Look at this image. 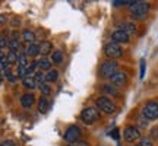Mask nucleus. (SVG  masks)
<instances>
[{
    "label": "nucleus",
    "mask_w": 158,
    "mask_h": 146,
    "mask_svg": "<svg viewBox=\"0 0 158 146\" xmlns=\"http://www.w3.org/2000/svg\"><path fill=\"white\" fill-rule=\"evenodd\" d=\"M129 7H130V16L133 19H145L149 9H151V5L148 2H136V0H133V3Z\"/></svg>",
    "instance_id": "1"
},
{
    "label": "nucleus",
    "mask_w": 158,
    "mask_h": 146,
    "mask_svg": "<svg viewBox=\"0 0 158 146\" xmlns=\"http://www.w3.org/2000/svg\"><path fill=\"white\" fill-rule=\"evenodd\" d=\"M116 72H118V63L114 62V60L104 62L101 66H100V70H98L100 76L104 79H110Z\"/></svg>",
    "instance_id": "2"
},
{
    "label": "nucleus",
    "mask_w": 158,
    "mask_h": 146,
    "mask_svg": "<svg viewBox=\"0 0 158 146\" xmlns=\"http://www.w3.org/2000/svg\"><path fill=\"white\" fill-rule=\"evenodd\" d=\"M81 120L84 121L85 124H94L100 120V112H98V108L94 107H86L82 110L81 112Z\"/></svg>",
    "instance_id": "3"
},
{
    "label": "nucleus",
    "mask_w": 158,
    "mask_h": 146,
    "mask_svg": "<svg viewBox=\"0 0 158 146\" xmlns=\"http://www.w3.org/2000/svg\"><path fill=\"white\" fill-rule=\"evenodd\" d=\"M97 108L100 110V111L106 112V114H113V112H116V110H117V107H116V104H114L110 98H107V96H100V98H97Z\"/></svg>",
    "instance_id": "4"
},
{
    "label": "nucleus",
    "mask_w": 158,
    "mask_h": 146,
    "mask_svg": "<svg viewBox=\"0 0 158 146\" xmlns=\"http://www.w3.org/2000/svg\"><path fill=\"white\" fill-rule=\"evenodd\" d=\"M142 116L148 121H152L158 118V102L157 101H148L142 108Z\"/></svg>",
    "instance_id": "5"
},
{
    "label": "nucleus",
    "mask_w": 158,
    "mask_h": 146,
    "mask_svg": "<svg viewBox=\"0 0 158 146\" xmlns=\"http://www.w3.org/2000/svg\"><path fill=\"white\" fill-rule=\"evenodd\" d=\"M102 51H104L106 57H108L110 60H116V59L123 56V48H122V45L116 44V43H108V44H106Z\"/></svg>",
    "instance_id": "6"
},
{
    "label": "nucleus",
    "mask_w": 158,
    "mask_h": 146,
    "mask_svg": "<svg viewBox=\"0 0 158 146\" xmlns=\"http://www.w3.org/2000/svg\"><path fill=\"white\" fill-rule=\"evenodd\" d=\"M81 135H82V130L79 129L78 126H69L66 132H64V135H63V139L68 142V143H72V142H76L81 139Z\"/></svg>",
    "instance_id": "7"
},
{
    "label": "nucleus",
    "mask_w": 158,
    "mask_h": 146,
    "mask_svg": "<svg viewBox=\"0 0 158 146\" xmlns=\"http://www.w3.org/2000/svg\"><path fill=\"white\" fill-rule=\"evenodd\" d=\"M123 137L126 142H132L138 140V139H141V129L139 127H136V126H127L123 132Z\"/></svg>",
    "instance_id": "8"
},
{
    "label": "nucleus",
    "mask_w": 158,
    "mask_h": 146,
    "mask_svg": "<svg viewBox=\"0 0 158 146\" xmlns=\"http://www.w3.org/2000/svg\"><path fill=\"white\" fill-rule=\"evenodd\" d=\"M110 82H111V85H114L116 88H122V86H126V83H127V75L123 72V70H118V72H116L110 78Z\"/></svg>",
    "instance_id": "9"
},
{
    "label": "nucleus",
    "mask_w": 158,
    "mask_h": 146,
    "mask_svg": "<svg viewBox=\"0 0 158 146\" xmlns=\"http://www.w3.org/2000/svg\"><path fill=\"white\" fill-rule=\"evenodd\" d=\"M130 37L124 31H122V29H116V31H113L111 32V43H116V44H126V43H129Z\"/></svg>",
    "instance_id": "10"
},
{
    "label": "nucleus",
    "mask_w": 158,
    "mask_h": 146,
    "mask_svg": "<svg viewBox=\"0 0 158 146\" xmlns=\"http://www.w3.org/2000/svg\"><path fill=\"white\" fill-rule=\"evenodd\" d=\"M35 104V95L34 94H23L21 96V105L23 108H31Z\"/></svg>",
    "instance_id": "11"
},
{
    "label": "nucleus",
    "mask_w": 158,
    "mask_h": 146,
    "mask_svg": "<svg viewBox=\"0 0 158 146\" xmlns=\"http://www.w3.org/2000/svg\"><path fill=\"white\" fill-rule=\"evenodd\" d=\"M101 89L104 94H107V95H111V96H118L120 95V91H118V88H116L114 85L108 83V85H102Z\"/></svg>",
    "instance_id": "12"
},
{
    "label": "nucleus",
    "mask_w": 158,
    "mask_h": 146,
    "mask_svg": "<svg viewBox=\"0 0 158 146\" xmlns=\"http://www.w3.org/2000/svg\"><path fill=\"white\" fill-rule=\"evenodd\" d=\"M25 54L29 57H37L38 54H41L40 53V45L38 44H28L27 45V50H25Z\"/></svg>",
    "instance_id": "13"
},
{
    "label": "nucleus",
    "mask_w": 158,
    "mask_h": 146,
    "mask_svg": "<svg viewBox=\"0 0 158 146\" xmlns=\"http://www.w3.org/2000/svg\"><path fill=\"white\" fill-rule=\"evenodd\" d=\"M7 48L9 51H13V53H16V51H21V41L18 38H10L7 41Z\"/></svg>",
    "instance_id": "14"
},
{
    "label": "nucleus",
    "mask_w": 158,
    "mask_h": 146,
    "mask_svg": "<svg viewBox=\"0 0 158 146\" xmlns=\"http://www.w3.org/2000/svg\"><path fill=\"white\" fill-rule=\"evenodd\" d=\"M122 31H124L126 34L129 35H133V34H136V25L133 22H124V23H122Z\"/></svg>",
    "instance_id": "15"
},
{
    "label": "nucleus",
    "mask_w": 158,
    "mask_h": 146,
    "mask_svg": "<svg viewBox=\"0 0 158 146\" xmlns=\"http://www.w3.org/2000/svg\"><path fill=\"white\" fill-rule=\"evenodd\" d=\"M38 62V67L41 69V72H48V70H51V60H48L47 57H41L40 60H37Z\"/></svg>",
    "instance_id": "16"
},
{
    "label": "nucleus",
    "mask_w": 158,
    "mask_h": 146,
    "mask_svg": "<svg viewBox=\"0 0 158 146\" xmlns=\"http://www.w3.org/2000/svg\"><path fill=\"white\" fill-rule=\"evenodd\" d=\"M22 85L27 89H35L37 88V82H35L34 76H27L22 79Z\"/></svg>",
    "instance_id": "17"
},
{
    "label": "nucleus",
    "mask_w": 158,
    "mask_h": 146,
    "mask_svg": "<svg viewBox=\"0 0 158 146\" xmlns=\"http://www.w3.org/2000/svg\"><path fill=\"white\" fill-rule=\"evenodd\" d=\"M22 38H23V41H27L28 44H34L35 34L32 32V31H29V29H23L22 31Z\"/></svg>",
    "instance_id": "18"
},
{
    "label": "nucleus",
    "mask_w": 158,
    "mask_h": 146,
    "mask_svg": "<svg viewBox=\"0 0 158 146\" xmlns=\"http://www.w3.org/2000/svg\"><path fill=\"white\" fill-rule=\"evenodd\" d=\"M48 107H50V102L47 99V96H41L40 101H38V111L40 112H47Z\"/></svg>",
    "instance_id": "19"
},
{
    "label": "nucleus",
    "mask_w": 158,
    "mask_h": 146,
    "mask_svg": "<svg viewBox=\"0 0 158 146\" xmlns=\"http://www.w3.org/2000/svg\"><path fill=\"white\" fill-rule=\"evenodd\" d=\"M51 50H53V44H51L50 41H43L40 44V53L41 54H48Z\"/></svg>",
    "instance_id": "20"
},
{
    "label": "nucleus",
    "mask_w": 158,
    "mask_h": 146,
    "mask_svg": "<svg viewBox=\"0 0 158 146\" xmlns=\"http://www.w3.org/2000/svg\"><path fill=\"white\" fill-rule=\"evenodd\" d=\"M57 79H59V72L54 69H51L45 73V82H56Z\"/></svg>",
    "instance_id": "21"
},
{
    "label": "nucleus",
    "mask_w": 158,
    "mask_h": 146,
    "mask_svg": "<svg viewBox=\"0 0 158 146\" xmlns=\"http://www.w3.org/2000/svg\"><path fill=\"white\" fill-rule=\"evenodd\" d=\"M6 62L9 66L12 64H16L18 63V53H13V51H9L7 54H6Z\"/></svg>",
    "instance_id": "22"
},
{
    "label": "nucleus",
    "mask_w": 158,
    "mask_h": 146,
    "mask_svg": "<svg viewBox=\"0 0 158 146\" xmlns=\"http://www.w3.org/2000/svg\"><path fill=\"white\" fill-rule=\"evenodd\" d=\"M63 62V53L60 50H56L53 51V54H51V63H56V64H59V63Z\"/></svg>",
    "instance_id": "23"
},
{
    "label": "nucleus",
    "mask_w": 158,
    "mask_h": 146,
    "mask_svg": "<svg viewBox=\"0 0 158 146\" xmlns=\"http://www.w3.org/2000/svg\"><path fill=\"white\" fill-rule=\"evenodd\" d=\"M34 79H35V82H37V88L38 86H41V85L45 82V75H44V72H35V75H34Z\"/></svg>",
    "instance_id": "24"
},
{
    "label": "nucleus",
    "mask_w": 158,
    "mask_h": 146,
    "mask_svg": "<svg viewBox=\"0 0 158 146\" xmlns=\"http://www.w3.org/2000/svg\"><path fill=\"white\" fill-rule=\"evenodd\" d=\"M18 64H21V66H28V56L25 54V51H21L19 54H18Z\"/></svg>",
    "instance_id": "25"
},
{
    "label": "nucleus",
    "mask_w": 158,
    "mask_h": 146,
    "mask_svg": "<svg viewBox=\"0 0 158 146\" xmlns=\"http://www.w3.org/2000/svg\"><path fill=\"white\" fill-rule=\"evenodd\" d=\"M138 146H154V140L149 137V136H143V137L139 139Z\"/></svg>",
    "instance_id": "26"
},
{
    "label": "nucleus",
    "mask_w": 158,
    "mask_h": 146,
    "mask_svg": "<svg viewBox=\"0 0 158 146\" xmlns=\"http://www.w3.org/2000/svg\"><path fill=\"white\" fill-rule=\"evenodd\" d=\"M27 67H28V66H21V64H18V69H16V76L18 78L23 79V78H27V76H28V73H27Z\"/></svg>",
    "instance_id": "27"
},
{
    "label": "nucleus",
    "mask_w": 158,
    "mask_h": 146,
    "mask_svg": "<svg viewBox=\"0 0 158 146\" xmlns=\"http://www.w3.org/2000/svg\"><path fill=\"white\" fill-rule=\"evenodd\" d=\"M38 67V62H32L28 64V67H27V73H28V76H32V73L35 75V69Z\"/></svg>",
    "instance_id": "28"
},
{
    "label": "nucleus",
    "mask_w": 158,
    "mask_h": 146,
    "mask_svg": "<svg viewBox=\"0 0 158 146\" xmlns=\"http://www.w3.org/2000/svg\"><path fill=\"white\" fill-rule=\"evenodd\" d=\"M38 88H40V91L43 92V96H48L51 94V89H50V86H48V85L43 83L41 86H38Z\"/></svg>",
    "instance_id": "29"
},
{
    "label": "nucleus",
    "mask_w": 158,
    "mask_h": 146,
    "mask_svg": "<svg viewBox=\"0 0 158 146\" xmlns=\"http://www.w3.org/2000/svg\"><path fill=\"white\" fill-rule=\"evenodd\" d=\"M132 3H133V0H114L113 2L114 6H130Z\"/></svg>",
    "instance_id": "30"
},
{
    "label": "nucleus",
    "mask_w": 158,
    "mask_h": 146,
    "mask_svg": "<svg viewBox=\"0 0 158 146\" xmlns=\"http://www.w3.org/2000/svg\"><path fill=\"white\" fill-rule=\"evenodd\" d=\"M68 146H89V142H88V140H82V139H79V140H76V142L68 143Z\"/></svg>",
    "instance_id": "31"
},
{
    "label": "nucleus",
    "mask_w": 158,
    "mask_h": 146,
    "mask_svg": "<svg viewBox=\"0 0 158 146\" xmlns=\"http://www.w3.org/2000/svg\"><path fill=\"white\" fill-rule=\"evenodd\" d=\"M149 135H151L149 137H151L152 140H158V126H157V127H152V129H151Z\"/></svg>",
    "instance_id": "32"
},
{
    "label": "nucleus",
    "mask_w": 158,
    "mask_h": 146,
    "mask_svg": "<svg viewBox=\"0 0 158 146\" xmlns=\"http://www.w3.org/2000/svg\"><path fill=\"white\" fill-rule=\"evenodd\" d=\"M145 67H147V63H145V60L142 59L141 60V73H139V78L141 79L145 78Z\"/></svg>",
    "instance_id": "33"
},
{
    "label": "nucleus",
    "mask_w": 158,
    "mask_h": 146,
    "mask_svg": "<svg viewBox=\"0 0 158 146\" xmlns=\"http://www.w3.org/2000/svg\"><path fill=\"white\" fill-rule=\"evenodd\" d=\"M3 73H5V76H6V79H7V80H10V82H15V80H16V78H15V76L12 75L10 69H7V70H5Z\"/></svg>",
    "instance_id": "34"
},
{
    "label": "nucleus",
    "mask_w": 158,
    "mask_h": 146,
    "mask_svg": "<svg viewBox=\"0 0 158 146\" xmlns=\"http://www.w3.org/2000/svg\"><path fill=\"white\" fill-rule=\"evenodd\" d=\"M5 47H7V41H6V38L3 35H0V50L5 48Z\"/></svg>",
    "instance_id": "35"
},
{
    "label": "nucleus",
    "mask_w": 158,
    "mask_h": 146,
    "mask_svg": "<svg viewBox=\"0 0 158 146\" xmlns=\"http://www.w3.org/2000/svg\"><path fill=\"white\" fill-rule=\"evenodd\" d=\"M0 145L2 146H16V143H15L13 140H5L3 143H0Z\"/></svg>",
    "instance_id": "36"
},
{
    "label": "nucleus",
    "mask_w": 158,
    "mask_h": 146,
    "mask_svg": "<svg viewBox=\"0 0 158 146\" xmlns=\"http://www.w3.org/2000/svg\"><path fill=\"white\" fill-rule=\"evenodd\" d=\"M6 21H7V16H6L5 13H3V15H0V26H3V25L6 23Z\"/></svg>",
    "instance_id": "37"
},
{
    "label": "nucleus",
    "mask_w": 158,
    "mask_h": 146,
    "mask_svg": "<svg viewBox=\"0 0 158 146\" xmlns=\"http://www.w3.org/2000/svg\"><path fill=\"white\" fill-rule=\"evenodd\" d=\"M118 130H113V133H111V136H113L116 140H118V133H117Z\"/></svg>",
    "instance_id": "38"
},
{
    "label": "nucleus",
    "mask_w": 158,
    "mask_h": 146,
    "mask_svg": "<svg viewBox=\"0 0 158 146\" xmlns=\"http://www.w3.org/2000/svg\"><path fill=\"white\" fill-rule=\"evenodd\" d=\"M3 83V76H2V75H0V85Z\"/></svg>",
    "instance_id": "39"
},
{
    "label": "nucleus",
    "mask_w": 158,
    "mask_h": 146,
    "mask_svg": "<svg viewBox=\"0 0 158 146\" xmlns=\"http://www.w3.org/2000/svg\"><path fill=\"white\" fill-rule=\"evenodd\" d=\"M0 146H2V145H0Z\"/></svg>",
    "instance_id": "40"
}]
</instances>
